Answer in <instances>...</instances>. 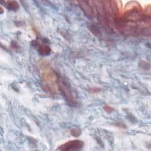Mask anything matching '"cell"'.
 <instances>
[{
	"instance_id": "6da1fadb",
	"label": "cell",
	"mask_w": 151,
	"mask_h": 151,
	"mask_svg": "<svg viewBox=\"0 0 151 151\" xmlns=\"http://www.w3.org/2000/svg\"><path fill=\"white\" fill-rule=\"evenodd\" d=\"M58 90L60 91L63 96L65 97L67 101L71 105H75L76 104V100L74 97L73 91L70 87L67 84V83L60 77L58 78L57 80Z\"/></svg>"
},
{
	"instance_id": "7a4b0ae2",
	"label": "cell",
	"mask_w": 151,
	"mask_h": 151,
	"mask_svg": "<svg viewBox=\"0 0 151 151\" xmlns=\"http://www.w3.org/2000/svg\"><path fill=\"white\" fill-rule=\"evenodd\" d=\"M84 145V143L81 140H74L68 141L59 146L58 150L63 151H74L80 150Z\"/></svg>"
},
{
	"instance_id": "3957f363",
	"label": "cell",
	"mask_w": 151,
	"mask_h": 151,
	"mask_svg": "<svg viewBox=\"0 0 151 151\" xmlns=\"http://www.w3.org/2000/svg\"><path fill=\"white\" fill-rule=\"evenodd\" d=\"M80 3V6L82 9V10L84 12L86 15H88V17H91L93 15L94 12H93V8L91 7L89 4L88 2H79Z\"/></svg>"
},
{
	"instance_id": "277c9868",
	"label": "cell",
	"mask_w": 151,
	"mask_h": 151,
	"mask_svg": "<svg viewBox=\"0 0 151 151\" xmlns=\"http://www.w3.org/2000/svg\"><path fill=\"white\" fill-rule=\"evenodd\" d=\"M37 50L39 53L42 55H49L51 52V49L50 47L44 44H38Z\"/></svg>"
},
{
	"instance_id": "5b68a950",
	"label": "cell",
	"mask_w": 151,
	"mask_h": 151,
	"mask_svg": "<svg viewBox=\"0 0 151 151\" xmlns=\"http://www.w3.org/2000/svg\"><path fill=\"white\" fill-rule=\"evenodd\" d=\"M5 6L10 10H17L19 8V4L17 1H4Z\"/></svg>"
},
{
	"instance_id": "8992f818",
	"label": "cell",
	"mask_w": 151,
	"mask_h": 151,
	"mask_svg": "<svg viewBox=\"0 0 151 151\" xmlns=\"http://www.w3.org/2000/svg\"><path fill=\"white\" fill-rule=\"evenodd\" d=\"M70 133L72 136H73L74 137H78L81 134V131L80 129L77 128V127H74V128H73L70 130Z\"/></svg>"
},
{
	"instance_id": "52a82bcc",
	"label": "cell",
	"mask_w": 151,
	"mask_h": 151,
	"mask_svg": "<svg viewBox=\"0 0 151 151\" xmlns=\"http://www.w3.org/2000/svg\"><path fill=\"white\" fill-rule=\"evenodd\" d=\"M103 109L107 113H111V111H113V108L110 107V106H105L103 107Z\"/></svg>"
}]
</instances>
